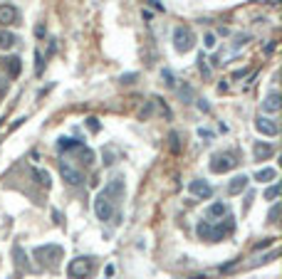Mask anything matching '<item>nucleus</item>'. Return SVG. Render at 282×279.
<instances>
[{
	"mask_svg": "<svg viewBox=\"0 0 282 279\" xmlns=\"http://www.w3.org/2000/svg\"><path fill=\"white\" fill-rule=\"evenodd\" d=\"M230 230H233V225L223 227V225H213L210 220H200L196 225V235L200 240H205V242H221Z\"/></svg>",
	"mask_w": 282,
	"mask_h": 279,
	"instance_id": "obj_1",
	"label": "nucleus"
},
{
	"mask_svg": "<svg viewBox=\"0 0 282 279\" xmlns=\"http://www.w3.org/2000/svg\"><path fill=\"white\" fill-rule=\"evenodd\" d=\"M94 269H97L94 257H77V259H69V264H67L69 279H87L94 274Z\"/></svg>",
	"mask_w": 282,
	"mask_h": 279,
	"instance_id": "obj_2",
	"label": "nucleus"
},
{
	"mask_svg": "<svg viewBox=\"0 0 282 279\" xmlns=\"http://www.w3.org/2000/svg\"><path fill=\"white\" fill-rule=\"evenodd\" d=\"M196 47V35H193V30L191 28H176L173 30V50L178 52V55H186V52H191Z\"/></svg>",
	"mask_w": 282,
	"mask_h": 279,
	"instance_id": "obj_3",
	"label": "nucleus"
},
{
	"mask_svg": "<svg viewBox=\"0 0 282 279\" xmlns=\"http://www.w3.org/2000/svg\"><path fill=\"white\" fill-rule=\"evenodd\" d=\"M238 166V161H235V156L233 153H216L213 158H210V170L213 173H230L233 168Z\"/></svg>",
	"mask_w": 282,
	"mask_h": 279,
	"instance_id": "obj_4",
	"label": "nucleus"
},
{
	"mask_svg": "<svg viewBox=\"0 0 282 279\" xmlns=\"http://www.w3.org/2000/svg\"><path fill=\"white\" fill-rule=\"evenodd\" d=\"M94 215L102 220V223H107V220H112L114 215V203L109 200V198L104 196V191L97 196V200H94Z\"/></svg>",
	"mask_w": 282,
	"mask_h": 279,
	"instance_id": "obj_5",
	"label": "nucleus"
},
{
	"mask_svg": "<svg viewBox=\"0 0 282 279\" xmlns=\"http://www.w3.org/2000/svg\"><path fill=\"white\" fill-rule=\"evenodd\" d=\"M62 247L59 245H45V247H37L35 250V257L40 259V262H50V264H55L57 259H62Z\"/></svg>",
	"mask_w": 282,
	"mask_h": 279,
	"instance_id": "obj_6",
	"label": "nucleus"
},
{
	"mask_svg": "<svg viewBox=\"0 0 282 279\" xmlns=\"http://www.w3.org/2000/svg\"><path fill=\"white\" fill-rule=\"evenodd\" d=\"M59 175H62V180H64L67 185H82V183H85L82 170H77V168L69 166V163H62V166H59Z\"/></svg>",
	"mask_w": 282,
	"mask_h": 279,
	"instance_id": "obj_7",
	"label": "nucleus"
},
{
	"mask_svg": "<svg viewBox=\"0 0 282 279\" xmlns=\"http://www.w3.org/2000/svg\"><path fill=\"white\" fill-rule=\"evenodd\" d=\"M18 20H20L18 8L10 5V3H3V5H0V25H3V28H10V25H18Z\"/></svg>",
	"mask_w": 282,
	"mask_h": 279,
	"instance_id": "obj_8",
	"label": "nucleus"
},
{
	"mask_svg": "<svg viewBox=\"0 0 282 279\" xmlns=\"http://www.w3.org/2000/svg\"><path fill=\"white\" fill-rule=\"evenodd\" d=\"M188 191H191V196L193 198H200V200H208V198L213 196L210 183H205V180H200V178H196V180L188 183Z\"/></svg>",
	"mask_w": 282,
	"mask_h": 279,
	"instance_id": "obj_9",
	"label": "nucleus"
},
{
	"mask_svg": "<svg viewBox=\"0 0 282 279\" xmlns=\"http://www.w3.org/2000/svg\"><path fill=\"white\" fill-rule=\"evenodd\" d=\"M255 129H257L262 136H277V134H280V126H277V121H272V119H267V116H257V121H255Z\"/></svg>",
	"mask_w": 282,
	"mask_h": 279,
	"instance_id": "obj_10",
	"label": "nucleus"
},
{
	"mask_svg": "<svg viewBox=\"0 0 282 279\" xmlns=\"http://www.w3.org/2000/svg\"><path fill=\"white\" fill-rule=\"evenodd\" d=\"M104 196L109 198L112 203H116L119 198H124V178H112V180L104 185Z\"/></svg>",
	"mask_w": 282,
	"mask_h": 279,
	"instance_id": "obj_11",
	"label": "nucleus"
},
{
	"mask_svg": "<svg viewBox=\"0 0 282 279\" xmlns=\"http://www.w3.org/2000/svg\"><path fill=\"white\" fill-rule=\"evenodd\" d=\"M253 153H255V161H267L275 156V146L272 143H265V141H257L253 146Z\"/></svg>",
	"mask_w": 282,
	"mask_h": 279,
	"instance_id": "obj_12",
	"label": "nucleus"
},
{
	"mask_svg": "<svg viewBox=\"0 0 282 279\" xmlns=\"http://www.w3.org/2000/svg\"><path fill=\"white\" fill-rule=\"evenodd\" d=\"M248 183H250V178L243 173V175H235L230 183H228V196H240L245 188H248Z\"/></svg>",
	"mask_w": 282,
	"mask_h": 279,
	"instance_id": "obj_13",
	"label": "nucleus"
},
{
	"mask_svg": "<svg viewBox=\"0 0 282 279\" xmlns=\"http://www.w3.org/2000/svg\"><path fill=\"white\" fill-rule=\"evenodd\" d=\"M262 112H267V114L280 112V94H277V91H270V94L262 99Z\"/></svg>",
	"mask_w": 282,
	"mask_h": 279,
	"instance_id": "obj_14",
	"label": "nucleus"
},
{
	"mask_svg": "<svg viewBox=\"0 0 282 279\" xmlns=\"http://www.w3.org/2000/svg\"><path fill=\"white\" fill-rule=\"evenodd\" d=\"M18 45V35L10 30H0V50H13Z\"/></svg>",
	"mask_w": 282,
	"mask_h": 279,
	"instance_id": "obj_15",
	"label": "nucleus"
},
{
	"mask_svg": "<svg viewBox=\"0 0 282 279\" xmlns=\"http://www.w3.org/2000/svg\"><path fill=\"white\" fill-rule=\"evenodd\" d=\"M277 178V170L275 168H260L257 173H255V180L257 183H270V180H275Z\"/></svg>",
	"mask_w": 282,
	"mask_h": 279,
	"instance_id": "obj_16",
	"label": "nucleus"
},
{
	"mask_svg": "<svg viewBox=\"0 0 282 279\" xmlns=\"http://www.w3.org/2000/svg\"><path fill=\"white\" fill-rule=\"evenodd\" d=\"M228 215V205L226 203H213L208 208V218H226Z\"/></svg>",
	"mask_w": 282,
	"mask_h": 279,
	"instance_id": "obj_17",
	"label": "nucleus"
},
{
	"mask_svg": "<svg viewBox=\"0 0 282 279\" xmlns=\"http://www.w3.org/2000/svg\"><path fill=\"white\" fill-rule=\"evenodd\" d=\"M5 62H8V74H10V77H18V74H20V67H23V64H20V57H10V59H5Z\"/></svg>",
	"mask_w": 282,
	"mask_h": 279,
	"instance_id": "obj_18",
	"label": "nucleus"
},
{
	"mask_svg": "<svg viewBox=\"0 0 282 279\" xmlns=\"http://www.w3.org/2000/svg\"><path fill=\"white\" fill-rule=\"evenodd\" d=\"M32 175H35V180H37L40 185L50 188V173H47V170H42V168H35V170H32Z\"/></svg>",
	"mask_w": 282,
	"mask_h": 279,
	"instance_id": "obj_19",
	"label": "nucleus"
},
{
	"mask_svg": "<svg viewBox=\"0 0 282 279\" xmlns=\"http://www.w3.org/2000/svg\"><path fill=\"white\" fill-rule=\"evenodd\" d=\"M62 151H72V148H80L82 146V141H77V139H59V143H57Z\"/></svg>",
	"mask_w": 282,
	"mask_h": 279,
	"instance_id": "obj_20",
	"label": "nucleus"
},
{
	"mask_svg": "<svg viewBox=\"0 0 282 279\" xmlns=\"http://www.w3.org/2000/svg\"><path fill=\"white\" fill-rule=\"evenodd\" d=\"M216 45H218V42H216V35L208 32V35L203 37V47H205V50H216Z\"/></svg>",
	"mask_w": 282,
	"mask_h": 279,
	"instance_id": "obj_21",
	"label": "nucleus"
},
{
	"mask_svg": "<svg viewBox=\"0 0 282 279\" xmlns=\"http://www.w3.org/2000/svg\"><path fill=\"white\" fill-rule=\"evenodd\" d=\"M277 196H280V183H275V185H270L265 191V200H275Z\"/></svg>",
	"mask_w": 282,
	"mask_h": 279,
	"instance_id": "obj_22",
	"label": "nucleus"
},
{
	"mask_svg": "<svg viewBox=\"0 0 282 279\" xmlns=\"http://www.w3.org/2000/svg\"><path fill=\"white\" fill-rule=\"evenodd\" d=\"M277 218H280V203L272 205V210L267 213V220H270V223H277Z\"/></svg>",
	"mask_w": 282,
	"mask_h": 279,
	"instance_id": "obj_23",
	"label": "nucleus"
},
{
	"mask_svg": "<svg viewBox=\"0 0 282 279\" xmlns=\"http://www.w3.org/2000/svg\"><path fill=\"white\" fill-rule=\"evenodd\" d=\"M87 126H89V131H92V134H97V131L102 129V126H99V121H97L94 116H89V119H87Z\"/></svg>",
	"mask_w": 282,
	"mask_h": 279,
	"instance_id": "obj_24",
	"label": "nucleus"
},
{
	"mask_svg": "<svg viewBox=\"0 0 282 279\" xmlns=\"http://www.w3.org/2000/svg\"><path fill=\"white\" fill-rule=\"evenodd\" d=\"M181 99H186V102H188V99H193V89H191L188 84L181 89Z\"/></svg>",
	"mask_w": 282,
	"mask_h": 279,
	"instance_id": "obj_25",
	"label": "nucleus"
},
{
	"mask_svg": "<svg viewBox=\"0 0 282 279\" xmlns=\"http://www.w3.org/2000/svg\"><path fill=\"white\" fill-rule=\"evenodd\" d=\"M161 77H164V79H166V84H169V86H173V74H171V69H164V72H161Z\"/></svg>",
	"mask_w": 282,
	"mask_h": 279,
	"instance_id": "obj_26",
	"label": "nucleus"
},
{
	"mask_svg": "<svg viewBox=\"0 0 282 279\" xmlns=\"http://www.w3.org/2000/svg\"><path fill=\"white\" fill-rule=\"evenodd\" d=\"M198 109H200V112H210V107L205 104V99H198Z\"/></svg>",
	"mask_w": 282,
	"mask_h": 279,
	"instance_id": "obj_27",
	"label": "nucleus"
},
{
	"mask_svg": "<svg viewBox=\"0 0 282 279\" xmlns=\"http://www.w3.org/2000/svg\"><path fill=\"white\" fill-rule=\"evenodd\" d=\"M5 89H8V82H3V79H0V99H3V94H5Z\"/></svg>",
	"mask_w": 282,
	"mask_h": 279,
	"instance_id": "obj_28",
	"label": "nucleus"
},
{
	"mask_svg": "<svg viewBox=\"0 0 282 279\" xmlns=\"http://www.w3.org/2000/svg\"><path fill=\"white\" fill-rule=\"evenodd\" d=\"M131 79H136V74H126V77H121V82H126V84L131 82Z\"/></svg>",
	"mask_w": 282,
	"mask_h": 279,
	"instance_id": "obj_29",
	"label": "nucleus"
}]
</instances>
